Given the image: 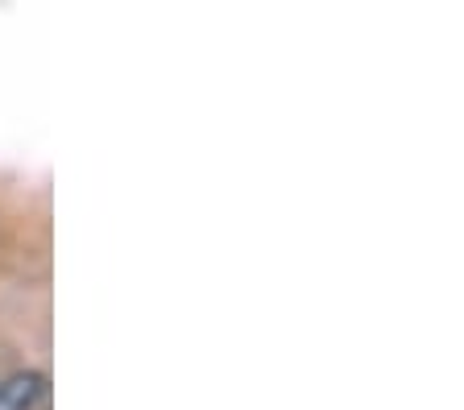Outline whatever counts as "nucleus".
Masks as SVG:
<instances>
[{
	"instance_id": "1",
	"label": "nucleus",
	"mask_w": 464,
	"mask_h": 410,
	"mask_svg": "<svg viewBox=\"0 0 464 410\" xmlns=\"http://www.w3.org/2000/svg\"><path fill=\"white\" fill-rule=\"evenodd\" d=\"M50 398V381L46 373L25 369L13 373L5 386H0V410H42Z\"/></svg>"
}]
</instances>
